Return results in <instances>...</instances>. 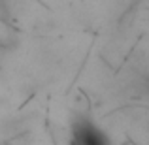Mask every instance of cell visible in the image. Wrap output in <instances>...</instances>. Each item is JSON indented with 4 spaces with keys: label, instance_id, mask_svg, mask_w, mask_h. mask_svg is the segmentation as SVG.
Returning a JSON list of instances; mask_svg holds the SVG:
<instances>
[{
    "label": "cell",
    "instance_id": "1",
    "mask_svg": "<svg viewBox=\"0 0 149 145\" xmlns=\"http://www.w3.org/2000/svg\"><path fill=\"white\" fill-rule=\"evenodd\" d=\"M76 143L77 145H108L106 138L89 123H83V126L76 128Z\"/></svg>",
    "mask_w": 149,
    "mask_h": 145
}]
</instances>
